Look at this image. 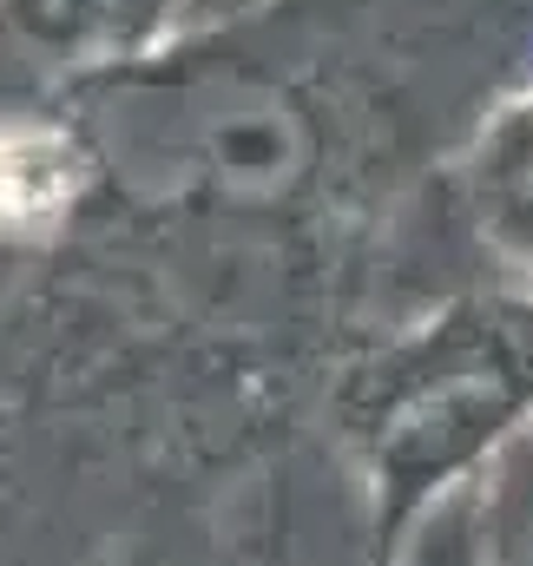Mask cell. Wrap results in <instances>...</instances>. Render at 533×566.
<instances>
[{
    "label": "cell",
    "instance_id": "obj_1",
    "mask_svg": "<svg viewBox=\"0 0 533 566\" xmlns=\"http://www.w3.org/2000/svg\"><path fill=\"white\" fill-rule=\"evenodd\" d=\"M0 13L60 60H126L178 20V0H0Z\"/></svg>",
    "mask_w": 533,
    "mask_h": 566
},
{
    "label": "cell",
    "instance_id": "obj_2",
    "mask_svg": "<svg viewBox=\"0 0 533 566\" xmlns=\"http://www.w3.org/2000/svg\"><path fill=\"white\" fill-rule=\"evenodd\" d=\"M481 566H533V434H521L481 494Z\"/></svg>",
    "mask_w": 533,
    "mask_h": 566
},
{
    "label": "cell",
    "instance_id": "obj_3",
    "mask_svg": "<svg viewBox=\"0 0 533 566\" xmlns=\"http://www.w3.org/2000/svg\"><path fill=\"white\" fill-rule=\"evenodd\" d=\"M401 566H481V521H474V501L435 507V521L415 534V547L401 554Z\"/></svg>",
    "mask_w": 533,
    "mask_h": 566
},
{
    "label": "cell",
    "instance_id": "obj_4",
    "mask_svg": "<svg viewBox=\"0 0 533 566\" xmlns=\"http://www.w3.org/2000/svg\"><path fill=\"white\" fill-rule=\"evenodd\" d=\"M251 7H264V0H178V20L218 27V20H238V13H251Z\"/></svg>",
    "mask_w": 533,
    "mask_h": 566
}]
</instances>
